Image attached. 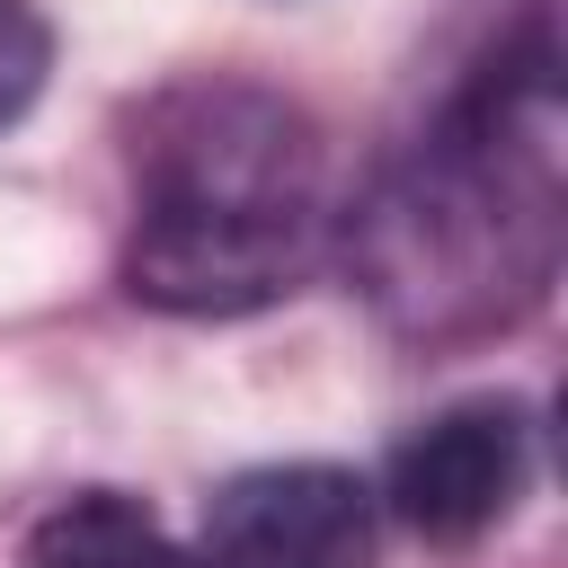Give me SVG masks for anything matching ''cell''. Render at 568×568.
Here are the masks:
<instances>
[{"mask_svg":"<svg viewBox=\"0 0 568 568\" xmlns=\"http://www.w3.org/2000/svg\"><path fill=\"white\" fill-rule=\"evenodd\" d=\"M568 169H559V53L532 27L488 53L470 89L373 178L355 204V284L417 337H488L524 320L559 275Z\"/></svg>","mask_w":568,"mask_h":568,"instance_id":"1","label":"cell"},{"mask_svg":"<svg viewBox=\"0 0 568 568\" xmlns=\"http://www.w3.org/2000/svg\"><path fill=\"white\" fill-rule=\"evenodd\" d=\"M320 133L257 80H178L133 124L124 284L186 320H231L293 293L320 257Z\"/></svg>","mask_w":568,"mask_h":568,"instance_id":"2","label":"cell"},{"mask_svg":"<svg viewBox=\"0 0 568 568\" xmlns=\"http://www.w3.org/2000/svg\"><path fill=\"white\" fill-rule=\"evenodd\" d=\"M382 497L337 462H266L204 497L195 568H373Z\"/></svg>","mask_w":568,"mask_h":568,"instance_id":"3","label":"cell"},{"mask_svg":"<svg viewBox=\"0 0 568 568\" xmlns=\"http://www.w3.org/2000/svg\"><path fill=\"white\" fill-rule=\"evenodd\" d=\"M532 479V417L515 399H453L390 453V515L426 541L488 532Z\"/></svg>","mask_w":568,"mask_h":568,"instance_id":"4","label":"cell"},{"mask_svg":"<svg viewBox=\"0 0 568 568\" xmlns=\"http://www.w3.org/2000/svg\"><path fill=\"white\" fill-rule=\"evenodd\" d=\"M27 568H195V550H178L133 497L89 488V497H71L36 524Z\"/></svg>","mask_w":568,"mask_h":568,"instance_id":"5","label":"cell"},{"mask_svg":"<svg viewBox=\"0 0 568 568\" xmlns=\"http://www.w3.org/2000/svg\"><path fill=\"white\" fill-rule=\"evenodd\" d=\"M53 71V27L36 18V0H0V133L44 98Z\"/></svg>","mask_w":568,"mask_h":568,"instance_id":"6","label":"cell"}]
</instances>
